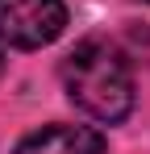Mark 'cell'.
Returning a JSON list of instances; mask_svg holds the SVG:
<instances>
[{
  "label": "cell",
  "mask_w": 150,
  "mask_h": 154,
  "mask_svg": "<svg viewBox=\"0 0 150 154\" xmlns=\"http://www.w3.org/2000/svg\"><path fill=\"white\" fill-rule=\"evenodd\" d=\"M63 83L79 112H88L100 125H117L133 108V75L117 46L104 38H83L63 58Z\"/></svg>",
  "instance_id": "1"
},
{
  "label": "cell",
  "mask_w": 150,
  "mask_h": 154,
  "mask_svg": "<svg viewBox=\"0 0 150 154\" xmlns=\"http://www.w3.org/2000/svg\"><path fill=\"white\" fill-rule=\"evenodd\" d=\"M67 29L63 0H0V42L17 50L50 46Z\"/></svg>",
  "instance_id": "2"
},
{
  "label": "cell",
  "mask_w": 150,
  "mask_h": 154,
  "mask_svg": "<svg viewBox=\"0 0 150 154\" xmlns=\"http://www.w3.org/2000/svg\"><path fill=\"white\" fill-rule=\"evenodd\" d=\"M17 154H104V137L92 125H42L17 146Z\"/></svg>",
  "instance_id": "3"
},
{
  "label": "cell",
  "mask_w": 150,
  "mask_h": 154,
  "mask_svg": "<svg viewBox=\"0 0 150 154\" xmlns=\"http://www.w3.org/2000/svg\"><path fill=\"white\" fill-rule=\"evenodd\" d=\"M0 46H4V42H0ZM0 67H4V54H0Z\"/></svg>",
  "instance_id": "4"
},
{
  "label": "cell",
  "mask_w": 150,
  "mask_h": 154,
  "mask_svg": "<svg viewBox=\"0 0 150 154\" xmlns=\"http://www.w3.org/2000/svg\"><path fill=\"white\" fill-rule=\"evenodd\" d=\"M142 4H150V0H142Z\"/></svg>",
  "instance_id": "5"
}]
</instances>
